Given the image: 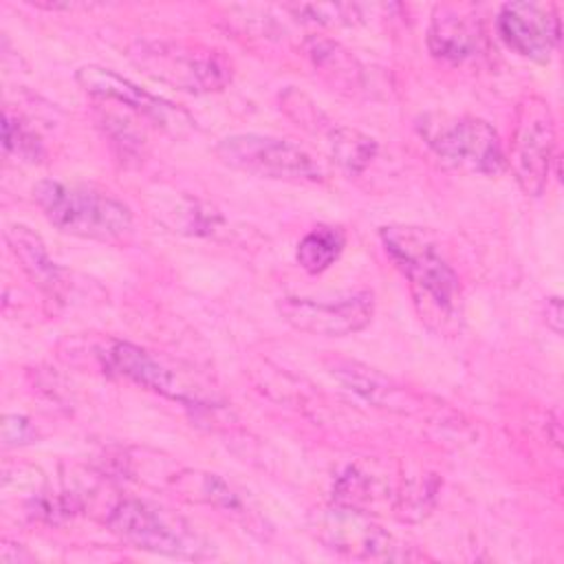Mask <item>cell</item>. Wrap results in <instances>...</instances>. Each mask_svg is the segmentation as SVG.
Returning <instances> with one entry per match:
<instances>
[{"label": "cell", "mask_w": 564, "mask_h": 564, "mask_svg": "<svg viewBox=\"0 0 564 564\" xmlns=\"http://www.w3.org/2000/svg\"><path fill=\"white\" fill-rule=\"evenodd\" d=\"M311 533L328 549L361 560H399L397 540L366 511L350 505H335L311 516Z\"/></svg>", "instance_id": "8"}, {"label": "cell", "mask_w": 564, "mask_h": 564, "mask_svg": "<svg viewBox=\"0 0 564 564\" xmlns=\"http://www.w3.org/2000/svg\"><path fill=\"white\" fill-rule=\"evenodd\" d=\"M346 245L344 231L337 227L319 225L311 229L297 245V262L306 273H322L337 262Z\"/></svg>", "instance_id": "15"}, {"label": "cell", "mask_w": 564, "mask_h": 564, "mask_svg": "<svg viewBox=\"0 0 564 564\" xmlns=\"http://www.w3.org/2000/svg\"><path fill=\"white\" fill-rule=\"evenodd\" d=\"M278 311L295 330L322 337H344L366 328L375 313L370 291H346L335 297H282Z\"/></svg>", "instance_id": "9"}, {"label": "cell", "mask_w": 564, "mask_h": 564, "mask_svg": "<svg viewBox=\"0 0 564 564\" xmlns=\"http://www.w3.org/2000/svg\"><path fill=\"white\" fill-rule=\"evenodd\" d=\"M216 156L231 170L291 183L322 181V165L302 145L271 134L240 132L218 141Z\"/></svg>", "instance_id": "5"}, {"label": "cell", "mask_w": 564, "mask_h": 564, "mask_svg": "<svg viewBox=\"0 0 564 564\" xmlns=\"http://www.w3.org/2000/svg\"><path fill=\"white\" fill-rule=\"evenodd\" d=\"M33 200L55 229L77 238L112 242L132 229L128 205L88 185L44 178L33 185Z\"/></svg>", "instance_id": "1"}, {"label": "cell", "mask_w": 564, "mask_h": 564, "mask_svg": "<svg viewBox=\"0 0 564 564\" xmlns=\"http://www.w3.org/2000/svg\"><path fill=\"white\" fill-rule=\"evenodd\" d=\"M128 57L148 77L192 95L216 93L231 82L229 59L203 44L139 40L130 46Z\"/></svg>", "instance_id": "2"}, {"label": "cell", "mask_w": 564, "mask_h": 564, "mask_svg": "<svg viewBox=\"0 0 564 564\" xmlns=\"http://www.w3.org/2000/svg\"><path fill=\"white\" fill-rule=\"evenodd\" d=\"M328 148L333 159L352 174L361 172L377 154L375 139L346 126H337L328 130Z\"/></svg>", "instance_id": "16"}, {"label": "cell", "mask_w": 564, "mask_h": 564, "mask_svg": "<svg viewBox=\"0 0 564 564\" xmlns=\"http://www.w3.org/2000/svg\"><path fill=\"white\" fill-rule=\"evenodd\" d=\"M482 31L476 18L454 7H438L427 29V48L434 57L463 62L480 51Z\"/></svg>", "instance_id": "13"}, {"label": "cell", "mask_w": 564, "mask_h": 564, "mask_svg": "<svg viewBox=\"0 0 564 564\" xmlns=\"http://www.w3.org/2000/svg\"><path fill=\"white\" fill-rule=\"evenodd\" d=\"M4 234L11 251L22 262V269L29 273V278L35 280L42 289L57 293L62 284V269L51 260L42 238L26 225H9Z\"/></svg>", "instance_id": "14"}, {"label": "cell", "mask_w": 564, "mask_h": 564, "mask_svg": "<svg viewBox=\"0 0 564 564\" xmlns=\"http://www.w3.org/2000/svg\"><path fill=\"white\" fill-rule=\"evenodd\" d=\"M546 326L553 333H562V302L560 297H549L546 300Z\"/></svg>", "instance_id": "22"}, {"label": "cell", "mask_w": 564, "mask_h": 564, "mask_svg": "<svg viewBox=\"0 0 564 564\" xmlns=\"http://www.w3.org/2000/svg\"><path fill=\"white\" fill-rule=\"evenodd\" d=\"M341 375V381L355 390L357 394H361L364 399L372 401V403H381L390 388H388V381L381 379L372 368H361L357 364H346V368H339L337 370Z\"/></svg>", "instance_id": "20"}, {"label": "cell", "mask_w": 564, "mask_h": 564, "mask_svg": "<svg viewBox=\"0 0 564 564\" xmlns=\"http://www.w3.org/2000/svg\"><path fill=\"white\" fill-rule=\"evenodd\" d=\"M75 82L90 97L117 101L170 134L181 137L196 128V121L189 117V112H185L183 108L174 106L172 101H167L159 95L148 93L145 88L137 86L134 82L121 77L119 73L110 70V68L95 66V64L82 66L75 73Z\"/></svg>", "instance_id": "10"}, {"label": "cell", "mask_w": 564, "mask_h": 564, "mask_svg": "<svg viewBox=\"0 0 564 564\" xmlns=\"http://www.w3.org/2000/svg\"><path fill=\"white\" fill-rule=\"evenodd\" d=\"M187 478L194 485L185 491L187 494L194 491L196 500L220 507V509L231 511V513H242V500L220 476H216V474H194V476H187Z\"/></svg>", "instance_id": "17"}, {"label": "cell", "mask_w": 564, "mask_h": 564, "mask_svg": "<svg viewBox=\"0 0 564 564\" xmlns=\"http://www.w3.org/2000/svg\"><path fill=\"white\" fill-rule=\"evenodd\" d=\"M2 145L7 154H15L24 161H37L42 156V145L37 137L9 110H4L2 119Z\"/></svg>", "instance_id": "18"}, {"label": "cell", "mask_w": 564, "mask_h": 564, "mask_svg": "<svg viewBox=\"0 0 564 564\" xmlns=\"http://www.w3.org/2000/svg\"><path fill=\"white\" fill-rule=\"evenodd\" d=\"M379 236L386 253L421 297L445 313L456 308L460 293L458 275L423 229L390 225L381 227Z\"/></svg>", "instance_id": "4"}, {"label": "cell", "mask_w": 564, "mask_h": 564, "mask_svg": "<svg viewBox=\"0 0 564 564\" xmlns=\"http://www.w3.org/2000/svg\"><path fill=\"white\" fill-rule=\"evenodd\" d=\"M295 15H302V20L337 26V24H355L364 18L361 4H295L289 7Z\"/></svg>", "instance_id": "19"}, {"label": "cell", "mask_w": 564, "mask_h": 564, "mask_svg": "<svg viewBox=\"0 0 564 564\" xmlns=\"http://www.w3.org/2000/svg\"><path fill=\"white\" fill-rule=\"evenodd\" d=\"M35 430L31 421L22 414H7L2 421V441L4 445H22L33 438Z\"/></svg>", "instance_id": "21"}, {"label": "cell", "mask_w": 564, "mask_h": 564, "mask_svg": "<svg viewBox=\"0 0 564 564\" xmlns=\"http://www.w3.org/2000/svg\"><path fill=\"white\" fill-rule=\"evenodd\" d=\"M108 529L126 544L183 560L209 555V544L181 516L145 500H121L108 516Z\"/></svg>", "instance_id": "3"}, {"label": "cell", "mask_w": 564, "mask_h": 564, "mask_svg": "<svg viewBox=\"0 0 564 564\" xmlns=\"http://www.w3.org/2000/svg\"><path fill=\"white\" fill-rule=\"evenodd\" d=\"M496 29L511 51L533 62H546L560 42V18L551 4L507 2Z\"/></svg>", "instance_id": "12"}, {"label": "cell", "mask_w": 564, "mask_h": 564, "mask_svg": "<svg viewBox=\"0 0 564 564\" xmlns=\"http://www.w3.org/2000/svg\"><path fill=\"white\" fill-rule=\"evenodd\" d=\"M555 152V121L549 104L529 95L520 101L516 112V128L511 139V170L529 196H540L546 187Z\"/></svg>", "instance_id": "7"}, {"label": "cell", "mask_w": 564, "mask_h": 564, "mask_svg": "<svg viewBox=\"0 0 564 564\" xmlns=\"http://www.w3.org/2000/svg\"><path fill=\"white\" fill-rule=\"evenodd\" d=\"M104 366L112 370L119 377H126L134 381L137 386H143L145 390H152L161 397H167L172 401H178L183 405H203L214 401L203 386L189 383L183 379L176 370L161 364L154 355L148 350L130 344L112 339L104 352H101Z\"/></svg>", "instance_id": "11"}, {"label": "cell", "mask_w": 564, "mask_h": 564, "mask_svg": "<svg viewBox=\"0 0 564 564\" xmlns=\"http://www.w3.org/2000/svg\"><path fill=\"white\" fill-rule=\"evenodd\" d=\"M421 134L438 159L471 174H498L505 165L498 132L478 117H423Z\"/></svg>", "instance_id": "6"}]
</instances>
